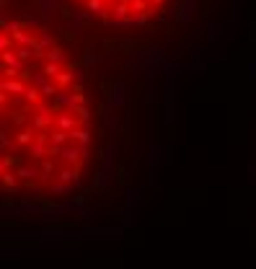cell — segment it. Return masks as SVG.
Returning a JSON list of instances; mask_svg holds the SVG:
<instances>
[{
    "label": "cell",
    "instance_id": "1",
    "mask_svg": "<svg viewBox=\"0 0 256 269\" xmlns=\"http://www.w3.org/2000/svg\"><path fill=\"white\" fill-rule=\"evenodd\" d=\"M39 16L42 19H49L52 13H57L60 11V0H39Z\"/></svg>",
    "mask_w": 256,
    "mask_h": 269
},
{
    "label": "cell",
    "instance_id": "2",
    "mask_svg": "<svg viewBox=\"0 0 256 269\" xmlns=\"http://www.w3.org/2000/svg\"><path fill=\"white\" fill-rule=\"evenodd\" d=\"M112 104H116V106L124 104V86H122V83H116V86L112 88Z\"/></svg>",
    "mask_w": 256,
    "mask_h": 269
},
{
    "label": "cell",
    "instance_id": "3",
    "mask_svg": "<svg viewBox=\"0 0 256 269\" xmlns=\"http://www.w3.org/2000/svg\"><path fill=\"white\" fill-rule=\"evenodd\" d=\"M68 29H70V34H75V37H80V34H83V21L70 19V21H68Z\"/></svg>",
    "mask_w": 256,
    "mask_h": 269
}]
</instances>
